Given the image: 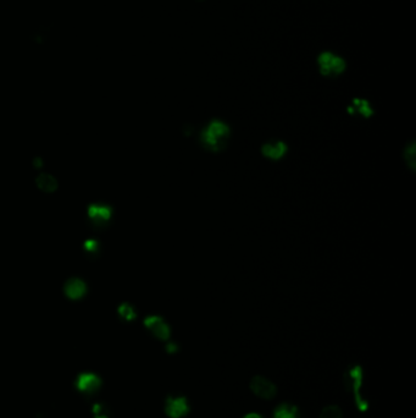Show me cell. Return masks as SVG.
Segmentation results:
<instances>
[{"instance_id":"obj_1","label":"cell","mask_w":416,"mask_h":418,"mask_svg":"<svg viewBox=\"0 0 416 418\" xmlns=\"http://www.w3.org/2000/svg\"><path fill=\"white\" fill-rule=\"evenodd\" d=\"M230 129L221 121H211L202 131L201 138L205 148L210 151H220L226 143Z\"/></svg>"},{"instance_id":"obj_2","label":"cell","mask_w":416,"mask_h":418,"mask_svg":"<svg viewBox=\"0 0 416 418\" xmlns=\"http://www.w3.org/2000/svg\"><path fill=\"white\" fill-rule=\"evenodd\" d=\"M104 379L93 370H81L74 379L75 390L85 398H93L103 389Z\"/></svg>"},{"instance_id":"obj_3","label":"cell","mask_w":416,"mask_h":418,"mask_svg":"<svg viewBox=\"0 0 416 418\" xmlns=\"http://www.w3.org/2000/svg\"><path fill=\"white\" fill-rule=\"evenodd\" d=\"M344 386L347 391H352L354 395L355 404L360 411H366L369 404L365 400L361 394V386H363V369L360 366L351 367L344 374Z\"/></svg>"},{"instance_id":"obj_4","label":"cell","mask_w":416,"mask_h":418,"mask_svg":"<svg viewBox=\"0 0 416 418\" xmlns=\"http://www.w3.org/2000/svg\"><path fill=\"white\" fill-rule=\"evenodd\" d=\"M320 71L325 76H337L342 74L345 68V62L342 58L331 52H325L317 59Z\"/></svg>"},{"instance_id":"obj_5","label":"cell","mask_w":416,"mask_h":418,"mask_svg":"<svg viewBox=\"0 0 416 418\" xmlns=\"http://www.w3.org/2000/svg\"><path fill=\"white\" fill-rule=\"evenodd\" d=\"M250 390L253 394L264 400H272L277 395V388L270 379L262 375L253 377L249 384Z\"/></svg>"},{"instance_id":"obj_6","label":"cell","mask_w":416,"mask_h":418,"mask_svg":"<svg viewBox=\"0 0 416 418\" xmlns=\"http://www.w3.org/2000/svg\"><path fill=\"white\" fill-rule=\"evenodd\" d=\"M164 410L167 417L182 418L189 412L188 400L185 396H167L164 404Z\"/></svg>"},{"instance_id":"obj_7","label":"cell","mask_w":416,"mask_h":418,"mask_svg":"<svg viewBox=\"0 0 416 418\" xmlns=\"http://www.w3.org/2000/svg\"><path fill=\"white\" fill-rule=\"evenodd\" d=\"M145 327L159 340H167L170 338V328L160 317H148L144 321Z\"/></svg>"},{"instance_id":"obj_8","label":"cell","mask_w":416,"mask_h":418,"mask_svg":"<svg viewBox=\"0 0 416 418\" xmlns=\"http://www.w3.org/2000/svg\"><path fill=\"white\" fill-rule=\"evenodd\" d=\"M287 152V145L283 142H276V143H266L262 145V154L271 159L277 160L282 158Z\"/></svg>"},{"instance_id":"obj_9","label":"cell","mask_w":416,"mask_h":418,"mask_svg":"<svg viewBox=\"0 0 416 418\" xmlns=\"http://www.w3.org/2000/svg\"><path fill=\"white\" fill-rule=\"evenodd\" d=\"M274 418H299V411L294 405L282 404L275 410Z\"/></svg>"},{"instance_id":"obj_10","label":"cell","mask_w":416,"mask_h":418,"mask_svg":"<svg viewBox=\"0 0 416 418\" xmlns=\"http://www.w3.org/2000/svg\"><path fill=\"white\" fill-rule=\"evenodd\" d=\"M66 290H68V295L70 297H72V299H77V297H81L83 295V291H84V285L82 284V281L79 280H71L70 281L69 286L66 287Z\"/></svg>"},{"instance_id":"obj_11","label":"cell","mask_w":416,"mask_h":418,"mask_svg":"<svg viewBox=\"0 0 416 418\" xmlns=\"http://www.w3.org/2000/svg\"><path fill=\"white\" fill-rule=\"evenodd\" d=\"M320 418H343V411L337 405H329L322 408Z\"/></svg>"},{"instance_id":"obj_12","label":"cell","mask_w":416,"mask_h":418,"mask_svg":"<svg viewBox=\"0 0 416 418\" xmlns=\"http://www.w3.org/2000/svg\"><path fill=\"white\" fill-rule=\"evenodd\" d=\"M38 182H39L40 187L46 190V191H53V190L55 189V186H56L55 180H54L53 177H50L49 175L40 176L39 180H38Z\"/></svg>"},{"instance_id":"obj_13","label":"cell","mask_w":416,"mask_h":418,"mask_svg":"<svg viewBox=\"0 0 416 418\" xmlns=\"http://www.w3.org/2000/svg\"><path fill=\"white\" fill-rule=\"evenodd\" d=\"M354 106L357 108V110L360 114H363L365 116H369L371 113H373V110H371V108L369 106V103L366 102V100H361V99H355L354 100Z\"/></svg>"},{"instance_id":"obj_14","label":"cell","mask_w":416,"mask_h":418,"mask_svg":"<svg viewBox=\"0 0 416 418\" xmlns=\"http://www.w3.org/2000/svg\"><path fill=\"white\" fill-rule=\"evenodd\" d=\"M120 316H121L122 318H125L126 321H132V319H135L136 313L133 311L132 307L122 306L121 308H120Z\"/></svg>"},{"instance_id":"obj_15","label":"cell","mask_w":416,"mask_h":418,"mask_svg":"<svg viewBox=\"0 0 416 418\" xmlns=\"http://www.w3.org/2000/svg\"><path fill=\"white\" fill-rule=\"evenodd\" d=\"M166 351L169 353H174V352H177V351H179V346H177V345L174 343H170V344L166 345Z\"/></svg>"},{"instance_id":"obj_16","label":"cell","mask_w":416,"mask_h":418,"mask_svg":"<svg viewBox=\"0 0 416 418\" xmlns=\"http://www.w3.org/2000/svg\"><path fill=\"white\" fill-rule=\"evenodd\" d=\"M243 418H264L261 414H259V413H248V414H246V416H244Z\"/></svg>"}]
</instances>
